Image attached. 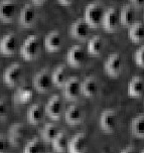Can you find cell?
Listing matches in <instances>:
<instances>
[{
	"instance_id": "1",
	"label": "cell",
	"mask_w": 144,
	"mask_h": 153,
	"mask_svg": "<svg viewBox=\"0 0 144 153\" xmlns=\"http://www.w3.org/2000/svg\"><path fill=\"white\" fill-rule=\"evenodd\" d=\"M40 45L37 35H30L23 42L20 46V56L25 61H33L39 54Z\"/></svg>"
},
{
	"instance_id": "2",
	"label": "cell",
	"mask_w": 144,
	"mask_h": 153,
	"mask_svg": "<svg viewBox=\"0 0 144 153\" xmlns=\"http://www.w3.org/2000/svg\"><path fill=\"white\" fill-rule=\"evenodd\" d=\"M104 8L99 3H90L87 5L85 9L84 19L92 28H97L101 25L103 14H104Z\"/></svg>"
},
{
	"instance_id": "3",
	"label": "cell",
	"mask_w": 144,
	"mask_h": 153,
	"mask_svg": "<svg viewBox=\"0 0 144 153\" xmlns=\"http://www.w3.org/2000/svg\"><path fill=\"white\" fill-rule=\"evenodd\" d=\"M118 114L113 109L103 111L99 119L100 128L106 133H113L118 128Z\"/></svg>"
},
{
	"instance_id": "4",
	"label": "cell",
	"mask_w": 144,
	"mask_h": 153,
	"mask_svg": "<svg viewBox=\"0 0 144 153\" xmlns=\"http://www.w3.org/2000/svg\"><path fill=\"white\" fill-rule=\"evenodd\" d=\"M33 88L39 93H47L53 86L51 73L48 69H42L35 74L32 80Z\"/></svg>"
},
{
	"instance_id": "5",
	"label": "cell",
	"mask_w": 144,
	"mask_h": 153,
	"mask_svg": "<svg viewBox=\"0 0 144 153\" xmlns=\"http://www.w3.org/2000/svg\"><path fill=\"white\" fill-rule=\"evenodd\" d=\"M123 70V59L120 53H113L104 62V71L110 76H118Z\"/></svg>"
},
{
	"instance_id": "6",
	"label": "cell",
	"mask_w": 144,
	"mask_h": 153,
	"mask_svg": "<svg viewBox=\"0 0 144 153\" xmlns=\"http://www.w3.org/2000/svg\"><path fill=\"white\" fill-rule=\"evenodd\" d=\"M23 67L19 62H14L7 68L3 74L4 83L10 87L16 86L23 76Z\"/></svg>"
},
{
	"instance_id": "7",
	"label": "cell",
	"mask_w": 144,
	"mask_h": 153,
	"mask_svg": "<svg viewBox=\"0 0 144 153\" xmlns=\"http://www.w3.org/2000/svg\"><path fill=\"white\" fill-rule=\"evenodd\" d=\"M64 112V104L59 95H53L45 106V113L50 118L59 120Z\"/></svg>"
},
{
	"instance_id": "8",
	"label": "cell",
	"mask_w": 144,
	"mask_h": 153,
	"mask_svg": "<svg viewBox=\"0 0 144 153\" xmlns=\"http://www.w3.org/2000/svg\"><path fill=\"white\" fill-rule=\"evenodd\" d=\"M66 61L68 65L74 68H81L86 62V53L82 45H76L68 51L66 54Z\"/></svg>"
},
{
	"instance_id": "9",
	"label": "cell",
	"mask_w": 144,
	"mask_h": 153,
	"mask_svg": "<svg viewBox=\"0 0 144 153\" xmlns=\"http://www.w3.org/2000/svg\"><path fill=\"white\" fill-rule=\"evenodd\" d=\"M27 136V129L22 123H15L9 128L8 133V140L10 145L17 147L23 143L25 137Z\"/></svg>"
},
{
	"instance_id": "10",
	"label": "cell",
	"mask_w": 144,
	"mask_h": 153,
	"mask_svg": "<svg viewBox=\"0 0 144 153\" xmlns=\"http://www.w3.org/2000/svg\"><path fill=\"white\" fill-rule=\"evenodd\" d=\"M120 24V18H119V11L115 7H109L106 11H104L102 18L101 25L104 27L107 31H114L118 28Z\"/></svg>"
},
{
	"instance_id": "11",
	"label": "cell",
	"mask_w": 144,
	"mask_h": 153,
	"mask_svg": "<svg viewBox=\"0 0 144 153\" xmlns=\"http://www.w3.org/2000/svg\"><path fill=\"white\" fill-rule=\"evenodd\" d=\"M90 28L89 24L86 22V20L82 18H78L77 20L74 21L71 25L70 28V33L73 37L76 38L78 40H87V38L89 37L90 34Z\"/></svg>"
},
{
	"instance_id": "12",
	"label": "cell",
	"mask_w": 144,
	"mask_h": 153,
	"mask_svg": "<svg viewBox=\"0 0 144 153\" xmlns=\"http://www.w3.org/2000/svg\"><path fill=\"white\" fill-rule=\"evenodd\" d=\"M88 149V136L85 132H80L73 136L69 144L68 151L69 153H86Z\"/></svg>"
},
{
	"instance_id": "13",
	"label": "cell",
	"mask_w": 144,
	"mask_h": 153,
	"mask_svg": "<svg viewBox=\"0 0 144 153\" xmlns=\"http://www.w3.org/2000/svg\"><path fill=\"white\" fill-rule=\"evenodd\" d=\"M64 39L62 35L59 30H51L45 35V48L48 53H58L62 50Z\"/></svg>"
},
{
	"instance_id": "14",
	"label": "cell",
	"mask_w": 144,
	"mask_h": 153,
	"mask_svg": "<svg viewBox=\"0 0 144 153\" xmlns=\"http://www.w3.org/2000/svg\"><path fill=\"white\" fill-rule=\"evenodd\" d=\"M64 95L68 100H77L81 95V81L78 76H70L66 84L62 86Z\"/></svg>"
},
{
	"instance_id": "15",
	"label": "cell",
	"mask_w": 144,
	"mask_h": 153,
	"mask_svg": "<svg viewBox=\"0 0 144 153\" xmlns=\"http://www.w3.org/2000/svg\"><path fill=\"white\" fill-rule=\"evenodd\" d=\"M16 14V3L14 0H0V20L12 22Z\"/></svg>"
},
{
	"instance_id": "16",
	"label": "cell",
	"mask_w": 144,
	"mask_h": 153,
	"mask_svg": "<svg viewBox=\"0 0 144 153\" xmlns=\"http://www.w3.org/2000/svg\"><path fill=\"white\" fill-rule=\"evenodd\" d=\"M17 51V37L14 32L5 34L0 39V53L5 56L14 54Z\"/></svg>"
},
{
	"instance_id": "17",
	"label": "cell",
	"mask_w": 144,
	"mask_h": 153,
	"mask_svg": "<svg viewBox=\"0 0 144 153\" xmlns=\"http://www.w3.org/2000/svg\"><path fill=\"white\" fill-rule=\"evenodd\" d=\"M36 20V11L31 4H25L21 8L18 22L22 27H31Z\"/></svg>"
},
{
	"instance_id": "18",
	"label": "cell",
	"mask_w": 144,
	"mask_h": 153,
	"mask_svg": "<svg viewBox=\"0 0 144 153\" xmlns=\"http://www.w3.org/2000/svg\"><path fill=\"white\" fill-rule=\"evenodd\" d=\"M99 92V83L94 76H89L81 82V94L86 97H95Z\"/></svg>"
},
{
	"instance_id": "19",
	"label": "cell",
	"mask_w": 144,
	"mask_h": 153,
	"mask_svg": "<svg viewBox=\"0 0 144 153\" xmlns=\"http://www.w3.org/2000/svg\"><path fill=\"white\" fill-rule=\"evenodd\" d=\"M128 95L130 97L140 98L143 96L144 92V81L143 78L140 76H134L130 79L128 83Z\"/></svg>"
},
{
	"instance_id": "20",
	"label": "cell",
	"mask_w": 144,
	"mask_h": 153,
	"mask_svg": "<svg viewBox=\"0 0 144 153\" xmlns=\"http://www.w3.org/2000/svg\"><path fill=\"white\" fill-rule=\"evenodd\" d=\"M70 73L66 65H59L56 68V70L51 73V81L53 85L56 87H62L66 82L69 80Z\"/></svg>"
},
{
	"instance_id": "21",
	"label": "cell",
	"mask_w": 144,
	"mask_h": 153,
	"mask_svg": "<svg viewBox=\"0 0 144 153\" xmlns=\"http://www.w3.org/2000/svg\"><path fill=\"white\" fill-rule=\"evenodd\" d=\"M84 117L83 110L79 105H72L65 112V120L70 125H78L82 122Z\"/></svg>"
},
{
	"instance_id": "22",
	"label": "cell",
	"mask_w": 144,
	"mask_h": 153,
	"mask_svg": "<svg viewBox=\"0 0 144 153\" xmlns=\"http://www.w3.org/2000/svg\"><path fill=\"white\" fill-rule=\"evenodd\" d=\"M45 109L39 103H35L30 106L27 111V120L29 123L33 125H37L42 123L45 119Z\"/></svg>"
},
{
	"instance_id": "23",
	"label": "cell",
	"mask_w": 144,
	"mask_h": 153,
	"mask_svg": "<svg viewBox=\"0 0 144 153\" xmlns=\"http://www.w3.org/2000/svg\"><path fill=\"white\" fill-rule=\"evenodd\" d=\"M135 17H136V12H135L134 7L131 4L123 5L119 12V18H120V23L124 26H130L133 22H135Z\"/></svg>"
},
{
	"instance_id": "24",
	"label": "cell",
	"mask_w": 144,
	"mask_h": 153,
	"mask_svg": "<svg viewBox=\"0 0 144 153\" xmlns=\"http://www.w3.org/2000/svg\"><path fill=\"white\" fill-rule=\"evenodd\" d=\"M128 37L135 43L142 42L144 39V26L142 22L135 21L128 26Z\"/></svg>"
},
{
	"instance_id": "25",
	"label": "cell",
	"mask_w": 144,
	"mask_h": 153,
	"mask_svg": "<svg viewBox=\"0 0 144 153\" xmlns=\"http://www.w3.org/2000/svg\"><path fill=\"white\" fill-rule=\"evenodd\" d=\"M130 132L135 137L143 138L144 137V115L143 113L138 114L136 117L132 119L130 123Z\"/></svg>"
},
{
	"instance_id": "26",
	"label": "cell",
	"mask_w": 144,
	"mask_h": 153,
	"mask_svg": "<svg viewBox=\"0 0 144 153\" xmlns=\"http://www.w3.org/2000/svg\"><path fill=\"white\" fill-rule=\"evenodd\" d=\"M51 144H53V149L56 152H66L68 149V144H69L67 134L64 131H59V133L55 136V138L51 140Z\"/></svg>"
},
{
	"instance_id": "27",
	"label": "cell",
	"mask_w": 144,
	"mask_h": 153,
	"mask_svg": "<svg viewBox=\"0 0 144 153\" xmlns=\"http://www.w3.org/2000/svg\"><path fill=\"white\" fill-rule=\"evenodd\" d=\"M104 50V39L100 35H95L88 42V51L93 56H99Z\"/></svg>"
},
{
	"instance_id": "28",
	"label": "cell",
	"mask_w": 144,
	"mask_h": 153,
	"mask_svg": "<svg viewBox=\"0 0 144 153\" xmlns=\"http://www.w3.org/2000/svg\"><path fill=\"white\" fill-rule=\"evenodd\" d=\"M45 145L42 140L39 137H34L29 140L23 148V153H43Z\"/></svg>"
},
{
	"instance_id": "29",
	"label": "cell",
	"mask_w": 144,
	"mask_h": 153,
	"mask_svg": "<svg viewBox=\"0 0 144 153\" xmlns=\"http://www.w3.org/2000/svg\"><path fill=\"white\" fill-rule=\"evenodd\" d=\"M59 133V128L55 123H47L42 130H40V136L42 139L47 142H51L55 136Z\"/></svg>"
},
{
	"instance_id": "30",
	"label": "cell",
	"mask_w": 144,
	"mask_h": 153,
	"mask_svg": "<svg viewBox=\"0 0 144 153\" xmlns=\"http://www.w3.org/2000/svg\"><path fill=\"white\" fill-rule=\"evenodd\" d=\"M32 92L27 88H19L14 95V100L16 103H25L31 99Z\"/></svg>"
},
{
	"instance_id": "31",
	"label": "cell",
	"mask_w": 144,
	"mask_h": 153,
	"mask_svg": "<svg viewBox=\"0 0 144 153\" xmlns=\"http://www.w3.org/2000/svg\"><path fill=\"white\" fill-rule=\"evenodd\" d=\"M134 61L137 65L143 68L144 65V46L141 45L134 53Z\"/></svg>"
},
{
	"instance_id": "32",
	"label": "cell",
	"mask_w": 144,
	"mask_h": 153,
	"mask_svg": "<svg viewBox=\"0 0 144 153\" xmlns=\"http://www.w3.org/2000/svg\"><path fill=\"white\" fill-rule=\"evenodd\" d=\"M9 108L5 99H0V120H4L7 118Z\"/></svg>"
},
{
	"instance_id": "33",
	"label": "cell",
	"mask_w": 144,
	"mask_h": 153,
	"mask_svg": "<svg viewBox=\"0 0 144 153\" xmlns=\"http://www.w3.org/2000/svg\"><path fill=\"white\" fill-rule=\"evenodd\" d=\"M9 140L4 134H0V153H7L9 149Z\"/></svg>"
},
{
	"instance_id": "34",
	"label": "cell",
	"mask_w": 144,
	"mask_h": 153,
	"mask_svg": "<svg viewBox=\"0 0 144 153\" xmlns=\"http://www.w3.org/2000/svg\"><path fill=\"white\" fill-rule=\"evenodd\" d=\"M130 4L133 7H137V8H142L144 4V0H129Z\"/></svg>"
},
{
	"instance_id": "35",
	"label": "cell",
	"mask_w": 144,
	"mask_h": 153,
	"mask_svg": "<svg viewBox=\"0 0 144 153\" xmlns=\"http://www.w3.org/2000/svg\"><path fill=\"white\" fill-rule=\"evenodd\" d=\"M120 153H136V149H135V147L133 145H130L126 147V148H124Z\"/></svg>"
},
{
	"instance_id": "36",
	"label": "cell",
	"mask_w": 144,
	"mask_h": 153,
	"mask_svg": "<svg viewBox=\"0 0 144 153\" xmlns=\"http://www.w3.org/2000/svg\"><path fill=\"white\" fill-rule=\"evenodd\" d=\"M59 3L62 5H65V6H68V5H71L74 2V0H58Z\"/></svg>"
},
{
	"instance_id": "37",
	"label": "cell",
	"mask_w": 144,
	"mask_h": 153,
	"mask_svg": "<svg viewBox=\"0 0 144 153\" xmlns=\"http://www.w3.org/2000/svg\"><path fill=\"white\" fill-rule=\"evenodd\" d=\"M45 1H47V0H32L33 4L37 5V6H39V5H42Z\"/></svg>"
},
{
	"instance_id": "38",
	"label": "cell",
	"mask_w": 144,
	"mask_h": 153,
	"mask_svg": "<svg viewBox=\"0 0 144 153\" xmlns=\"http://www.w3.org/2000/svg\"><path fill=\"white\" fill-rule=\"evenodd\" d=\"M140 153H144V151H143V150H141V152Z\"/></svg>"
}]
</instances>
